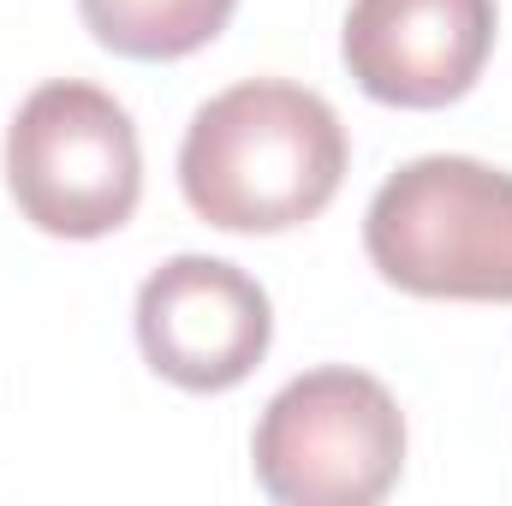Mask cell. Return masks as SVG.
Masks as SVG:
<instances>
[{"instance_id":"obj_6","label":"cell","mask_w":512,"mask_h":506,"mask_svg":"<svg viewBox=\"0 0 512 506\" xmlns=\"http://www.w3.org/2000/svg\"><path fill=\"white\" fill-rule=\"evenodd\" d=\"M340 54L387 108H447L495 54V0H352Z\"/></svg>"},{"instance_id":"obj_1","label":"cell","mask_w":512,"mask_h":506,"mask_svg":"<svg viewBox=\"0 0 512 506\" xmlns=\"http://www.w3.org/2000/svg\"><path fill=\"white\" fill-rule=\"evenodd\" d=\"M346 155V126L316 90L245 78L191 114L179 191L221 233H286L334 203Z\"/></svg>"},{"instance_id":"obj_4","label":"cell","mask_w":512,"mask_h":506,"mask_svg":"<svg viewBox=\"0 0 512 506\" xmlns=\"http://www.w3.org/2000/svg\"><path fill=\"white\" fill-rule=\"evenodd\" d=\"M251 465L280 506H376L405 465V417L376 376L328 364L268 399Z\"/></svg>"},{"instance_id":"obj_2","label":"cell","mask_w":512,"mask_h":506,"mask_svg":"<svg viewBox=\"0 0 512 506\" xmlns=\"http://www.w3.org/2000/svg\"><path fill=\"white\" fill-rule=\"evenodd\" d=\"M364 251L411 298L512 304V173L471 155L405 161L364 215Z\"/></svg>"},{"instance_id":"obj_5","label":"cell","mask_w":512,"mask_h":506,"mask_svg":"<svg viewBox=\"0 0 512 506\" xmlns=\"http://www.w3.org/2000/svg\"><path fill=\"white\" fill-rule=\"evenodd\" d=\"M274 310L245 268L173 256L137 292V346L155 376L185 393H227L268 358Z\"/></svg>"},{"instance_id":"obj_3","label":"cell","mask_w":512,"mask_h":506,"mask_svg":"<svg viewBox=\"0 0 512 506\" xmlns=\"http://www.w3.org/2000/svg\"><path fill=\"white\" fill-rule=\"evenodd\" d=\"M6 191L36 233L108 239L143 197V149L131 114L96 84L54 78L24 96L6 126Z\"/></svg>"},{"instance_id":"obj_7","label":"cell","mask_w":512,"mask_h":506,"mask_svg":"<svg viewBox=\"0 0 512 506\" xmlns=\"http://www.w3.org/2000/svg\"><path fill=\"white\" fill-rule=\"evenodd\" d=\"M239 0H78L90 36L126 60H185L209 48Z\"/></svg>"}]
</instances>
